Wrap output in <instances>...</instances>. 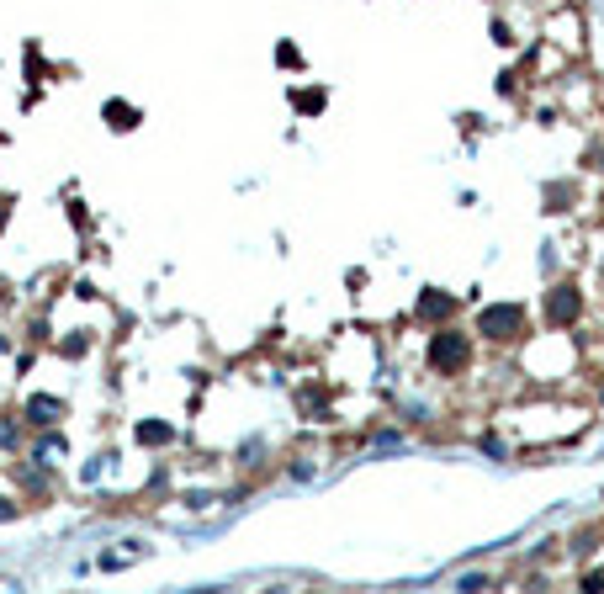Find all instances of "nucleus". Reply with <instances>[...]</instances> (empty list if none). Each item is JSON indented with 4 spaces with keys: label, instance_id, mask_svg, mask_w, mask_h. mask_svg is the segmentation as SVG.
I'll return each mask as SVG.
<instances>
[{
    "label": "nucleus",
    "instance_id": "f257e3e1",
    "mask_svg": "<svg viewBox=\"0 0 604 594\" xmlns=\"http://www.w3.org/2000/svg\"><path fill=\"white\" fill-rule=\"evenodd\" d=\"M472 361V345H467V335L461 329H440L435 340H429V367L440 377H451V372H461Z\"/></svg>",
    "mask_w": 604,
    "mask_h": 594
},
{
    "label": "nucleus",
    "instance_id": "f03ea898",
    "mask_svg": "<svg viewBox=\"0 0 604 594\" xmlns=\"http://www.w3.org/2000/svg\"><path fill=\"white\" fill-rule=\"evenodd\" d=\"M525 324V308H488L483 313V335L488 340H514Z\"/></svg>",
    "mask_w": 604,
    "mask_h": 594
},
{
    "label": "nucleus",
    "instance_id": "7ed1b4c3",
    "mask_svg": "<svg viewBox=\"0 0 604 594\" xmlns=\"http://www.w3.org/2000/svg\"><path fill=\"white\" fill-rule=\"evenodd\" d=\"M573 308H578V297H573V287H557L551 297H546V324L551 329H562L568 318H573Z\"/></svg>",
    "mask_w": 604,
    "mask_h": 594
},
{
    "label": "nucleus",
    "instance_id": "20e7f679",
    "mask_svg": "<svg viewBox=\"0 0 604 594\" xmlns=\"http://www.w3.org/2000/svg\"><path fill=\"white\" fill-rule=\"evenodd\" d=\"M106 123H112V127H133V123H138V112H133V106H122V101H117V106L106 101Z\"/></svg>",
    "mask_w": 604,
    "mask_h": 594
},
{
    "label": "nucleus",
    "instance_id": "39448f33",
    "mask_svg": "<svg viewBox=\"0 0 604 594\" xmlns=\"http://www.w3.org/2000/svg\"><path fill=\"white\" fill-rule=\"evenodd\" d=\"M419 313H424V318H440V313H446V297H440V292H429V297L419 303Z\"/></svg>",
    "mask_w": 604,
    "mask_h": 594
},
{
    "label": "nucleus",
    "instance_id": "423d86ee",
    "mask_svg": "<svg viewBox=\"0 0 604 594\" xmlns=\"http://www.w3.org/2000/svg\"><path fill=\"white\" fill-rule=\"evenodd\" d=\"M138 436L149 440V446H159V440H170V430H165V425H144V430H138Z\"/></svg>",
    "mask_w": 604,
    "mask_h": 594
}]
</instances>
